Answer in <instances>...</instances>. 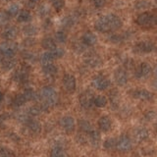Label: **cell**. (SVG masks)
<instances>
[{
  "label": "cell",
  "instance_id": "obj_1",
  "mask_svg": "<svg viewBox=\"0 0 157 157\" xmlns=\"http://www.w3.org/2000/svg\"><path fill=\"white\" fill-rule=\"evenodd\" d=\"M123 27L122 19L116 14H108L98 18L94 23V29L99 33L116 31Z\"/></svg>",
  "mask_w": 157,
  "mask_h": 157
},
{
  "label": "cell",
  "instance_id": "obj_2",
  "mask_svg": "<svg viewBox=\"0 0 157 157\" xmlns=\"http://www.w3.org/2000/svg\"><path fill=\"white\" fill-rule=\"evenodd\" d=\"M40 97L42 99L40 105L42 111H47L49 108L55 106L58 102V93L55 88L50 86H46L41 88Z\"/></svg>",
  "mask_w": 157,
  "mask_h": 157
},
{
  "label": "cell",
  "instance_id": "obj_3",
  "mask_svg": "<svg viewBox=\"0 0 157 157\" xmlns=\"http://www.w3.org/2000/svg\"><path fill=\"white\" fill-rule=\"evenodd\" d=\"M136 23L140 28L151 29L156 25V16L150 12H142L136 19Z\"/></svg>",
  "mask_w": 157,
  "mask_h": 157
},
{
  "label": "cell",
  "instance_id": "obj_4",
  "mask_svg": "<svg viewBox=\"0 0 157 157\" xmlns=\"http://www.w3.org/2000/svg\"><path fill=\"white\" fill-rule=\"evenodd\" d=\"M18 50V44L12 40H6L0 44V54L3 57H14Z\"/></svg>",
  "mask_w": 157,
  "mask_h": 157
},
{
  "label": "cell",
  "instance_id": "obj_5",
  "mask_svg": "<svg viewBox=\"0 0 157 157\" xmlns=\"http://www.w3.org/2000/svg\"><path fill=\"white\" fill-rule=\"evenodd\" d=\"M29 67L27 65V63H23L22 65L17 69L16 72L14 73V75H13L14 81L20 83L27 82L29 78Z\"/></svg>",
  "mask_w": 157,
  "mask_h": 157
},
{
  "label": "cell",
  "instance_id": "obj_6",
  "mask_svg": "<svg viewBox=\"0 0 157 157\" xmlns=\"http://www.w3.org/2000/svg\"><path fill=\"white\" fill-rule=\"evenodd\" d=\"M154 43L148 41V40H144L136 43V45L132 48L135 53L136 54H145V53H151L154 50Z\"/></svg>",
  "mask_w": 157,
  "mask_h": 157
},
{
  "label": "cell",
  "instance_id": "obj_7",
  "mask_svg": "<svg viewBox=\"0 0 157 157\" xmlns=\"http://www.w3.org/2000/svg\"><path fill=\"white\" fill-rule=\"evenodd\" d=\"M91 85L93 86V87L96 88L97 90L103 91L110 86V82L103 75H97L92 78Z\"/></svg>",
  "mask_w": 157,
  "mask_h": 157
},
{
  "label": "cell",
  "instance_id": "obj_8",
  "mask_svg": "<svg viewBox=\"0 0 157 157\" xmlns=\"http://www.w3.org/2000/svg\"><path fill=\"white\" fill-rule=\"evenodd\" d=\"M152 74V67L150 64L144 62L136 68L135 72L136 78L139 80H142V78H147Z\"/></svg>",
  "mask_w": 157,
  "mask_h": 157
},
{
  "label": "cell",
  "instance_id": "obj_9",
  "mask_svg": "<svg viewBox=\"0 0 157 157\" xmlns=\"http://www.w3.org/2000/svg\"><path fill=\"white\" fill-rule=\"evenodd\" d=\"M93 93L90 90H86L83 91L78 97V102L80 105L83 108V109H90L93 106Z\"/></svg>",
  "mask_w": 157,
  "mask_h": 157
},
{
  "label": "cell",
  "instance_id": "obj_10",
  "mask_svg": "<svg viewBox=\"0 0 157 157\" xmlns=\"http://www.w3.org/2000/svg\"><path fill=\"white\" fill-rule=\"evenodd\" d=\"M62 83H63L64 90L67 92L69 93L75 92L77 88V81H76L75 76L71 75V74H66L62 80Z\"/></svg>",
  "mask_w": 157,
  "mask_h": 157
},
{
  "label": "cell",
  "instance_id": "obj_11",
  "mask_svg": "<svg viewBox=\"0 0 157 157\" xmlns=\"http://www.w3.org/2000/svg\"><path fill=\"white\" fill-rule=\"evenodd\" d=\"M132 142L129 136L122 135L116 142V148L122 152H127L132 149Z\"/></svg>",
  "mask_w": 157,
  "mask_h": 157
},
{
  "label": "cell",
  "instance_id": "obj_12",
  "mask_svg": "<svg viewBox=\"0 0 157 157\" xmlns=\"http://www.w3.org/2000/svg\"><path fill=\"white\" fill-rule=\"evenodd\" d=\"M85 63L90 68H97L101 65V57L95 52H90L85 56Z\"/></svg>",
  "mask_w": 157,
  "mask_h": 157
},
{
  "label": "cell",
  "instance_id": "obj_13",
  "mask_svg": "<svg viewBox=\"0 0 157 157\" xmlns=\"http://www.w3.org/2000/svg\"><path fill=\"white\" fill-rule=\"evenodd\" d=\"M114 78L117 85L121 86L127 85L128 81H129V75L126 69L124 68H118L114 72Z\"/></svg>",
  "mask_w": 157,
  "mask_h": 157
},
{
  "label": "cell",
  "instance_id": "obj_14",
  "mask_svg": "<svg viewBox=\"0 0 157 157\" xmlns=\"http://www.w3.org/2000/svg\"><path fill=\"white\" fill-rule=\"evenodd\" d=\"M60 127L64 131H66L67 132H74L76 128V122L75 119L72 116H64L60 119Z\"/></svg>",
  "mask_w": 157,
  "mask_h": 157
},
{
  "label": "cell",
  "instance_id": "obj_15",
  "mask_svg": "<svg viewBox=\"0 0 157 157\" xmlns=\"http://www.w3.org/2000/svg\"><path fill=\"white\" fill-rule=\"evenodd\" d=\"M25 125L27 126L29 132H31V134H33V135H39L42 131V127H41L40 123L36 120L33 119V118H29V119L25 123Z\"/></svg>",
  "mask_w": 157,
  "mask_h": 157
},
{
  "label": "cell",
  "instance_id": "obj_16",
  "mask_svg": "<svg viewBox=\"0 0 157 157\" xmlns=\"http://www.w3.org/2000/svg\"><path fill=\"white\" fill-rule=\"evenodd\" d=\"M132 96L136 98V99L141 100V101H148V100H151L152 97H153L152 93L149 90H144V88L136 90L134 92H132Z\"/></svg>",
  "mask_w": 157,
  "mask_h": 157
},
{
  "label": "cell",
  "instance_id": "obj_17",
  "mask_svg": "<svg viewBox=\"0 0 157 157\" xmlns=\"http://www.w3.org/2000/svg\"><path fill=\"white\" fill-rule=\"evenodd\" d=\"M82 42L86 46H93L97 43V36L92 32H86L82 37Z\"/></svg>",
  "mask_w": 157,
  "mask_h": 157
},
{
  "label": "cell",
  "instance_id": "obj_18",
  "mask_svg": "<svg viewBox=\"0 0 157 157\" xmlns=\"http://www.w3.org/2000/svg\"><path fill=\"white\" fill-rule=\"evenodd\" d=\"M98 124V128H99V130L102 131V132H108L112 127V121L111 119L108 116H102L99 118V120L97 122Z\"/></svg>",
  "mask_w": 157,
  "mask_h": 157
},
{
  "label": "cell",
  "instance_id": "obj_19",
  "mask_svg": "<svg viewBox=\"0 0 157 157\" xmlns=\"http://www.w3.org/2000/svg\"><path fill=\"white\" fill-rule=\"evenodd\" d=\"M17 65V61L14 57H3L1 61V68L4 71H10Z\"/></svg>",
  "mask_w": 157,
  "mask_h": 157
},
{
  "label": "cell",
  "instance_id": "obj_20",
  "mask_svg": "<svg viewBox=\"0 0 157 157\" xmlns=\"http://www.w3.org/2000/svg\"><path fill=\"white\" fill-rule=\"evenodd\" d=\"M17 36H18V29L14 26L7 27L2 33V37L6 39V40H13Z\"/></svg>",
  "mask_w": 157,
  "mask_h": 157
},
{
  "label": "cell",
  "instance_id": "obj_21",
  "mask_svg": "<svg viewBox=\"0 0 157 157\" xmlns=\"http://www.w3.org/2000/svg\"><path fill=\"white\" fill-rule=\"evenodd\" d=\"M57 72H58L57 67L54 65L53 63L47 64V65H43L42 67V73L44 74L45 77H48V78L54 77L57 74Z\"/></svg>",
  "mask_w": 157,
  "mask_h": 157
},
{
  "label": "cell",
  "instance_id": "obj_22",
  "mask_svg": "<svg viewBox=\"0 0 157 157\" xmlns=\"http://www.w3.org/2000/svg\"><path fill=\"white\" fill-rule=\"evenodd\" d=\"M41 45L47 51H51V50H53V49H55L57 47L56 41L54 40L52 37H45V38H43L42 41H41Z\"/></svg>",
  "mask_w": 157,
  "mask_h": 157
},
{
  "label": "cell",
  "instance_id": "obj_23",
  "mask_svg": "<svg viewBox=\"0 0 157 157\" xmlns=\"http://www.w3.org/2000/svg\"><path fill=\"white\" fill-rule=\"evenodd\" d=\"M88 135H90V144H91L93 146L97 147L98 145L100 144L101 136H100V132H99L92 130L90 132H88Z\"/></svg>",
  "mask_w": 157,
  "mask_h": 157
},
{
  "label": "cell",
  "instance_id": "obj_24",
  "mask_svg": "<svg viewBox=\"0 0 157 157\" xmlns=\"http://www.w3.org/2000/svg\"><path fill=\"white\" fill-rule=\"evenodd\" d=\"M17 20L19 23H28L32 20V15L28 10H20L17 15Z\"/></svg>",
  "mask_w": 157,
  "mask_h": 157
},
{
  "label": "cell",
  "instance_id": "obj_25",
  "mask_svg": "<svg viewBox=\"0 0 157 157\" xmlns=\"http://www.w3.org/2000/svg\"><path fill=\"white\" fill-rule=\"evenodd\" d=\"M23 95L26 98L27 102L28 101H34L38 99V95L37 93L34 91L33 88H26L23 92Z\"/></svg>",
  "mask_w": 157,
  "mask_h": 157
},
{
  "label": "cell",
  "instance_id": "obj_26",
  "mask_svg": "<svg viewBox=\"0 0 157 157\" xmlns=\"http://www.w3.org/2000/svg\"><path fill=\"white\" fill-rule=\"evenodd\" d=\"M107 98L104 95H96L93 97V105H95L98 108L105 107L107 105Z\"/></svg>",
  "mask_w": 157,
  "mask_h": 157
},
{
  "label": "cell",
  "instance_id": "obj_27",
  "mask_svg": "<svg viewBox=\"0 0 157 157\" xmlns=\"http://www.w3.org/2000/svg\"><path fill=\"white\" fill-rule=\"evenodd\" d=\"M78 128H80V130L83 132H90L92 131V126L90 122L87 120H85V119H82L78 121Z\"/></svg>",
  "mask_w": 157,
  "mask_h": 157
},
{
  "label": "cell",
  "instance_id": "obj_28",
  "mask_svg": "<svg viewBox=\"0 0 157 157\" xmlns=\"http://www.w3.org/2000/svg\"><path fill=\"white\" fill-rule=\"evenodd\" d=\"M54 60H55V58H54L51 51H46L45 53H43L40 57V62H41L42 65L51 64V63H53Z\"/></svg>",
  "mask_w": 157,
  "mask_h": 157
},
{
  "label": "cell",
  "instance_id": "obj_29",
  "mask_svg": "<svg viewBox=\"0 0 157 157\" xmlns=\"http://www.w3.org/2000/svg\"><path fill=\"white\" fill-rule=\"evenodd\" d=\"M148 136H149V132L145 128H139V129L136 131V137L137 139V140L142 141L146 140Z\"/></svg>",
  "mask_w": 157,
  "mask_h": 157
},
{
  "label": "cell",
  "instance_id": "obj_30",
  "mask_svg": "<svg viewBox=\"0 0 157 157\" xmlns=\"http://www.w3.org/2000/svg\"><path fill=\"white\" fill-rule=\"evenodd\" d=\"M27 102L26 98H25V96L23 95V93H21V94H18L14 97L13 99V106L15 108H19V107H22L23 105H25V103Z\"/></svg>",
  "mask_w": 157,
  "mask_h": 157
},
{
  "label": "cell",
  "instance_id": "obj_31",
  "mask_svg": "<svg viewBox=\"0 0 157 157\" xmlns=\"http://www.w3.org/2000/svg\"><path fill=\"white\" fill-rule=\"evenodd\" d=\"M41 108H40V106H37V105H33V106H31L29 108V109L27 110V114L31 117V118H33V117H36V116H38L39 114L41 113Z\"/></svg>",
  "mask_w": 157,
  "mask_h": 157
},
{
  "label": "cell",
  "instance_id": "obj_32",
  "mask_svg": "<svg viewBox=\"0 0 157 157\" xmlns=\"http://www.w3.org/2000/svg\"><path fill=\"white\" fill-rule=\"evenodd\" d=\"M23 32L28 36H34L37 33V29L36 27L33 26V25H28V26L24 27Z\"/></svg>",
  "mask_w": 157,
  "mask_h": 157
},
{
  "label": "cell",
  "instance_id": "obj_33",
  "mask_svg": "<svg viewBox=\"0 0 157 157\" xmlns=\"http://www.w3.org/2000/svg\"><path fill=\"white\" fill-rule=\"evenodd\" d=\"M110 102H111V105L113 108H117L119 106V102H120V97L118 92L116 90H113L110 93Z\"/></svg>",
  "mask_w": 157,
  "mask_h": 157
},
{
  "label": "cell",
  "instance_id": "obj_34",
  "mask_svg": "<svg viewBox=\"0 0 157 157\" xmlns=\"http://www.w3.org/2000/svg\"><path fill=\"white\" fill-rule=\"evenodd\" d=\"M50 157H65V152L61 146H54L50 151Z\"/></svg>",
  "mask_w": 157,
  "mask_h": 157
},
{
  "label": "cell",
  "instance_id": "obj_35",
  "mask_svg": "<svg viewBox=\"0 0 157 157\" xmlns=\"http://www.w3.org/2000/svg\"><path fill=\"white\" fill-rule=\"evenodd\" d=\"M49 2L52 5V7L58 12L65 7V1L64 0H49Z\"/></svg>",
  "mask_w": 157,
  "mask_h": 157
},
{
  "label": "cell",
  "instance_id": "obj_36",
  "mask_svg": "<svg viewBox=\"0 0 157 157\" xmlns=\"http://www.w3.org/2000/svg\"><path fill=\"white\" fill-rule=\"evenodd\" d=\"M10 17L7 12L5 11H0V27H4L9 23Z\"/></svg>",
  "mask_w": 157,
  "mask_h": 157
},
{
  "label": "cell",
  "instance_id": "obj_37",
  "mask_svg": "<svg viewBox=\"0 0 157 157\" xmlns=\"http://www.w3.org/2000/svg\"><path fill=\"white\" fill-rule=\"evenodd\" d=\"M10 17H16L20 12V7L18 4H12L6 11Z\"/></svg>",
  "mask_w": 157,
  "mask_h": 157
},
{
  "label": "cell",
  "instance_id": "obj_38",
  "mask_svg": "<svg viewBox=\"0 0 157 157\" xmlns=\"http://www.w3.org/2000/svg\"><path fill=\"white\" fill-rule=\"evenodd\" d=\"M54 40L57 41L58 43H65L67 41V33L62 31L57 32L55 33V39Z\"/></svg>",
  "mask_w": 157,
  "mask_h": 157
},
{
  "label": "cell",
  "instance_id": "obj_39",
  "mask_svg": "<svg viewBox=\"0 0 157 157\" xmlns=\"http://www.w3.org/2000/svg\"><path fill=\"white\" fill-rule=\"evenodd\" d=\"M116 142L117 140L115 139H113V137H109V139H107L104 140V147L106 149H114L116 148Z\"/></svg>",
  "mask_w": 157,
  "mask_h": 157
},
{
  "label": "cell",
  "instance_id": "obj_40",
  "mask_svg": "<svg viewBox=\"0 0 157 157\" xmlns=\"http://www.w3.org/2000/svg\"><path fill=\"white\" fill-rule=\"evenodd\" d=\"M23 57H24V59L27 62H32V63H33V62H36L37 60V57H36V54H34L33 52H29V51L24 52Z\"/></svg>",
  "mask_w": 157,
  "mask_h": 157
},
{
  "label": "cell",
  "instance_id": "obj_41",
  "mask_svg": "<svg viewBox=\"0 0 157 157\" xmlns=\"http://www.w3.org/2000/svg\"><path fill=\"white\" fill-rule=\"evenodd\" d=\"M109 40L113 43H122L125 40V36L123 34H111L109 36Z\"/></svg>",
  "mask_w": 157,
  "mask_h": 157
},
{
  "label": "cell",
  "instance_id": "obj_42",
  "mask_svg": "<svg viewBox=\"0 0 157 157\" xmlns=\"http://www.w3.org/2000/svg\"><path fill=\"white\" fill-rule=\"evenodd\" d=\"M49 12H50V10H49L48 6L46 4H42L40 5V6L38 7V10H37V13L40 17H45L47 16V15L49 14Z\"/></svg>",
  "mask_w": 157,
  "mask_h": 157
},
{
  "label": "cell",
  "instance_id": "obj_43",
  "mask_svg": "<svg viewBox=\"0 0 157 157\" xmlns=\"http://www.w3.org/2000/svg\"><path fill=\"white\" fill-rule=\"evenodd\" d=\"M0 157H13V154L10 149L0 145Z\"/></svg>",
  "mask_w": 157,
  "mask_h": 157
},
{
  "label": "cell",
  "instance_id": "obj_44",
  "mask_svg": "<svg viewBox=\"0 0 157 157\" xmlns=\"http://www.w3.org/2000/svg\"><path fill=\"white\" fill-rule=\"evenodd\" d=\"M150 6V3L145 1V0H140V1H137L136 4H135V7L139 10H141V9H145V8H148Z\"/></svg>",
  "mask_w": 157,
  "mask_h": 157
},
{
  "label": "cell",
  "instance_id": "obj_45",
  "mask_svg": "<svg viewBox=\"0 0 157 157\" xmlns=\"http://www.w3.org/2000/svg\"><path fill=\"white\" fill-rule=\"evenodd\" d=\"M51 52L55 59L61 58L64 56V54H65V51H64L62 48H59V47H56L55 49H53V50H51Z\"/></svg>",
  "mask_w": 157,
  "mask_h": 157
},
{
  "label": "cell",
  "instance_id": "obj_46",
  "mask_svg": "<svg viewBox=\"0 0 157 157\" xmlns=\"http://www.w3.org/2000/svg\"><path fill=\"white\" fill-rule=\"evenodd\" d=\"M95 8H101L105 5L106 0H91Z\"/></svg>",
  "mask_w": 157,
  "mask_h": 157
},
{
  "label": "cell",
  "instance_id": "obj_47",
  "mask_svg": "<svg viewBox=\"0 0 157 157\" xmlns=\"http://www.w3.org/2000/svg\"><path fill=\"white\" fill-rule=\"evenodd\" d=\"M154 116H155V113L153 111H148L147 113H145V115H144L145 119L148 120V121H151L154 118Z\"/></svg>",
  "mask_w": 157,
  "mask_h": 157
},
{
  "label": "cell",
  "instance_id": "obj_48",
  "mask_svg": "<svg viewBox=\"0 0 157 157\" xmlns=\"http://www.w3.org/2000/svg\"><path fill=\"white\" fill-rule=\"evenodd\" d=\"M3 98H4V95L2 92H0V103H1L3 101Z\"/></svg>",
  "mask_w": 157,
  "mask_h": 157
},
{
  "label": "cell",
  "instance_id": "obj_49",
  "mask_svg": "<svg viewBox=\"0 0 157 157\" xmlns=\"http://www.w3.org/2000/svg\"><path fill=\"white\" fill-rule=\"evenodd\" d=\"M4 1H10V0H4Z\"/></svg>",
  "mask_w": 157,
  "mask_h": 157
},
{
  "label": "cell",
  "instance_id": "obj_50",
  "mask_svg": "<svg viewBox=\"0 0 157 157\" xmlns=\"http://www.w3.org/2000/svg\"><path fill=\"white\" fill-rule=\"evenodd\" d=\"M34 1H38V0H34Z\"/></svg>",
  "mask_w": 157,
  "mask_h": 157
}]
</instances>
